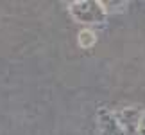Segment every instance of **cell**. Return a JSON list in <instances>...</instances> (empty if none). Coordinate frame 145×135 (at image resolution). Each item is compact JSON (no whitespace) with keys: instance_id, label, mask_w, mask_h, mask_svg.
Masks as SVG:
<instances>
[{"instance_id":"cell-1","label":"cell","mask_w":145,"mask_h":135,"mask_svg":"<svg viewBox=\"0 0 145 135\" xmlns=\"http://www.w3.org/2000/svg\"><path fill=\"white\" fill-rule=\"evenodd\" d=\"M68 11L75 22L84 25H99L106 22V13L97 0H75L68 5Z\"/></svg>"},{"instance_id":"cell-2","label":"cell","mask_w":145,"mask_h":135,"mask_svg":"<svg viewBox=\"0 0 145 135\" xmlns=\"http://www.w3.org/2000/svg\"><path fill=\"white\" fill-rule=\"evenodd\" d=\"M116 121L122 128L124 135H136L138 133V126H140V119L143 115V112L136 106L131 108H122L120 112H116Z\"/></svg>"},{"instance_id":"cell-3","label":"cell","mask_w":145,"mask_h":135,"mask_svg":"<svg viewBox=\"0 0 145 135\" xmlns=\"http://www.w3.org/2000/svg\"><path fill=\"white\" fill-rule=\"evenodd\" d=\"M97 128H99V135H124L118 121H116V115L109 110L99 112Z\"/></svg>"},{"instance_id":"cell-4","label":"cell","mask_w":145,"mask_h":135,"mask_svg":"<svg viewBox=\"0 0 145 135\" xmlns=\"http://www.w3.org/2000/svg\"><path fill=\"white\" fill-rule=\"evenodd\" d=\"M77 42H79V47L82 49H91L93 45L97 43V36L95 32L90 29H82L79 34H77Z\"/></svg>"},{"instance_id":"cell-5","label":"cell","mask_w":145,"mask_h":135,"mask_svg":"<svg viewBox=\"0 0 145 135\" xmlns=\"http://www.w3.org/2000/svg\"><path fill=\"white\" fill-rule=\"evenodd\" d=\"M104 13H116V11H122L127 7V2H111V0H106V2H100Z\"/></svg>"},{"instance_id":"cell-6","label":"cell","mask_w":145,"mask_h":135,"mask_svg":"<svg viewBox=\"0 0 145 135\" xmlns=\"http://www.w3.org/2000/svg\"><path fill=\"white\" fill-rule=\"evenodd\" d=\"M136 135H145V112H143V115L140 119V126H138V133Z\"/></svg>"}]
</instances>
